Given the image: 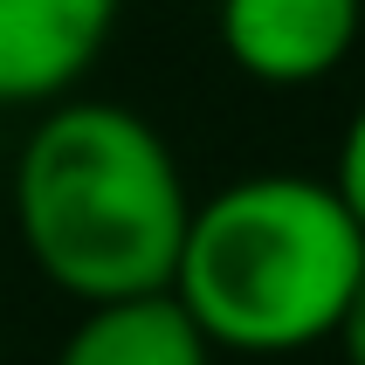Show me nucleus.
Segmentation results:
<instances>
[{
  "label": "nucleus",
  "instance_id": "obj_1",
  "mask_svg": "<svg viewBox=\"0 0 365 365\" xmlns=\"http://www.w3.org/2000/svg\"><path fill=\"white\" fill-rule=\"evenodd\" d=\"M14 221L35 269L90 310L173 289L193 193L159 124L103 97H62L21 145Z\"/></svg>",
  "mask_w": 365,
  "mask_h": 365
},
{
  "label": "nucleus",
  "instance_id": "obj_2",
  "mask_svg": "<svg viewBox=\"0 0 365 365\" xmlns=\"http://www.w3.org/2000/svg\"><path fill=\"white\" fill-rule=\"evenodd\" d=\"M365 276V235L310 173H255L193 200L173 297L214 351H304L338 331Z\"/></svg>",
  "mask_w": 365,
  "mask_h": 365
},
{
  "label": "nucleus",
  "instance_id": "obj_5",
  "mask_svg": "<svg viewBox=\"0 0 365 365\" xmlns=\"http://www.w3.org/2000/svg\"><path fill=\"white\" fill-rule=\"evenodd\" d=\"M56 365H214V345L180 310V297L159 289V297L90 304L62 338Z\"/></svg>",
  "mask_w": 365,
  "mask_h": 365
},
{
  "label": "nucleus",
  "instance_id": "obj_7",
  "mask_svg": "<svg viewBox=\"0 0 365 365\" xmlns=\"http://www.w3.org/2000/svg\"><path fill=\"white\" fill-rule=\"evenodd\" d=\"M338 351H345V365H365V276H359V289H351V304H345V317H338Z\"/></svg>",
  "mask_w": 365,
  "mask_h": 365
},
{
  "label": "nucleus",
  "instance_id": "obj_3",
  "mask_svg": "<svg viewBox=\"0 0 365 365\" xmlns=\"http://www.w3.org/2000/svg\"><path fill=\"white\" fill-rule=\"evenodd\" d=\"M365 0H221V48L269 90L324 83L359 48Z\"/></svg>",
  "mask_w": 365,
  "mask_h": 365
},
{
  "label": "nucleus",
  "instance_id": "obj_4",
  "mask_svg": "<svg viewBox=\"0 0 365 365\" xmlns=\"http://www.w3.org/2000/svg\"><path fill=\"white\" fill-rule=\"evenodd\" d=\"M124 0H0V103H62L90 76Z\"/></svg>",
  "mask_w": 365,
  "mask_h": 365
},
{
  "label": "nucleus",
  "instance_id": "obj_6",
  "mask_svg": "<svg viewBox=\"0 0 365 365\" xmlns=\"http://www.w3.org/2000/svg\"><path fill=\"white\" fill-rule=\"evenodd\" d=\"M331 193L345 200V214L359 221V235H365V103L351 110L345 138H338V165H331Z\"/></svg>",
  "mask_w": 365,
  "mask_h": 365
}]
</instances>
